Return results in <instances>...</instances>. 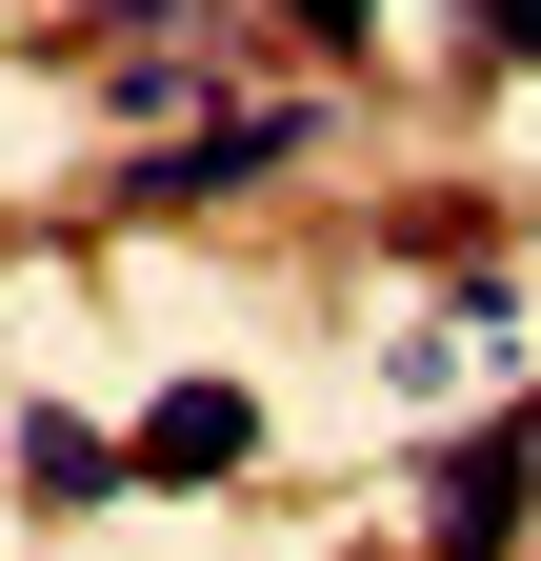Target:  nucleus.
<instances>
[{"instance_id": "39448f33", "label": "nucleus", "mask_w": 541, "mask_h": 561, "mask_svg": "<svg viewBox=\"0 0 541 561\" xmlns=\"http://www.w3.org/2000/svg\"><path fill=\"white\" fill-rule=\"evenodd\" d=\"M461 60H482V81H521V60H541V0H461Z\"/></svg>"}, {"instance_id": "f03ea898", "label": "nucleus", "mask_w": 541, "mask_h": 561, "mask_svg": "<svg viewBox=\"0 0 541 561\" xmlns=\"http://www.w3.org/2000/svg\"><path fill=\"white\" fill-rule=\"evenodd\" d=\"M120 442H141V481H241V461H261V401H241V381H161Z\"/></svg>"}, {"instance_id": "20e7f679", "label": "nucleus", "mask_w": 541, "mask_h": 561, "mask_svg": "<svg viewBox=\"0 0 541 561\" xmlns=\"http://www.w3.org/2000/svg\"><path fill=\"white\" fill-rule=\"evenodd\" d=\"M21 502L81 522V502H141V442H101V421H21Z\"/></svg>"}, {"instance_id": "423d86ee", "label": "nucleus", "mask_w": 541, "mask_h": 561, "mask_svg": "<svg viewBox=\"0 0 541 561\" xmlns=\"http://www.w3.org/2000/svg\"><path fill=\"white\" fill-rule=\"evenodd\" d=\"M281 21H301L321 60H361V21H381V0H281Z\"/></svg>"}, {"instance_id": "0eeeda50", "label": "nucleus", "mask_w": 541, "mask_h": 561, "mask_svg": "<svg viewBox=\"0 0 541 561\" xmlns=\"http://www.w3.org/2000/svg\"><path fill=\"white\" fill-rule=\"evenodd\" d=\"M81 21H161V0H81Z\"/></svg>"}, {"instance_id": "7ed1b4c3", "label": "nucleus", "mask_w": 541, "mask_h": 561, "mask_svg": "<svg viewBox=\"0 0 541 561\" xmlns=\"http://www.w3.org/2000/svg\"><path fill=\"white\" fill-rule=\"evenodd\" d=\"M521 461H541V401L441 461V541H422V561H502V541H521Z\"/></svg>"}, {"instance_id": "f257e3e1", "label": "nucleus", "mask_w": 541, "mask_h": 561, "mask_svg": "<svg viewBox=\"0 0 541 561\" xmlns=\"http://www.w3.org/2000/svg\"><path fill=\"white\" fill-rule=\"evenodd\" d=\"M281 140H301L281 101H241V121H200V140H161V161H120V201H141V221H181V201H241L261 161H281Z\"/></svg>"}]
</instances>
